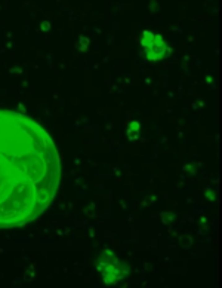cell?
Wrapping results in <instances>:
<instances>
[{"label":"cell","instance_id":"cell-1","mask_svg":"<svg viewBox=\"0 0 222 288\" xmlns=\"http://www.w3.org/2000/svg\"><path fill=\"white\" fill-rule=\"evenodd\" d=\"M59 178V154L46 131L27 116L0 110V227L37 218Z\"/></svg>","mask_w":222,"mask_h":288},{"label":"cell","instance_id":"cell-2","mask_svg":"<svg viewBox=\"0 0 222 288\" xmlns=\"http://www.w3.org/2000/svg\"><path fill=\"white\" fill-rule=\"evenodd\" d=\"M96 270L101 273L105 284H115L119 279L124 278L129 272L128 266L117 260L115 255L108 249H105L101 257L96 260Z\"/></svg>","mask_w":222,"mask_h":288},{"label":"cell","instance_id":"cell-3","mask_svg":"<svg viewBox=\"0 0 222 288\" xmlns=\"http://www.w3.org/2000/svg\"><path fill=\"white\" fill-rule=\"evenodd\" d=\"M144 51H145V57L150 61L162 60V58L169 57V54H170V48L163 42V37L160 34H157V39H155L154 43H151L150 46L144 48Z\"/></svg>","mask_w":222,"mask_h":288},{"label":"cell","instance_id":"cell-4","mask_svg":"<svg viewBox=\"0 0 222 288\" xmlns=\"http://www.w3.org/2000/svg\"><path fill=\"white\" fill-rule=\"evenodd\" d=\"M155 39H157V33H153V31H144L141 36V43L144 48L150 46L151 43H154Z\"/></svg>","mask_w":222,"mask_h":288},{"label":"cell","instance_id":"cell-5","mask_svg":"<svg viewBox=\"0 0 222 288\" xmlns=\"http://www.w3.org/2000/svg\"><path fill=\"white\" fill-rule=\"evenodd\" d=\"M88 43H89L88 37H80V39H79V43H77V46H79V49H80V51H86Z\"/></svg>","mask_w":222,"mask_h":288},{"label":"cell","instance_id":"cell-6","mask_svg":"<svg viewBox=\"0 0 222 288\" xmlns=\"http://www.w3.org/2000/svg\"><path fill=\"white\" fill-rule=\"evenodd\" d=\"M138 129H139V123H138V122H132L130 126H129V131H135V132H138Z\"/></svg>","mask_w":222,"mask_h":288},{"label":"cell","instance_id":"cell-7","mask_svg":"<svg viewBox=\"0 0 222 288\" xmlns=\"http://www.w3.org/2000/svg\"><path fill=\"white\" fill-rule=\"evenodd\" d=\"M175 218V215L172 214V213H168V214H163V220L164 221H172Z\"/></svg>","mask_w":222,"mask_h":288},{"label":"cell","instance_id":"cell-8","mask_svg":"<svg viewBox=\"0 0 222 288\" xmlns=\"http://www.w3.org/2000/svg\"><path fill=\"white\" fill-rule=\"evenodd\" d=\"M49 28H50V24H49L47 21H45V22H41V30H43V31H47Z\"/></svg>","mask_w":222,"mask_h":288}]
</instances>
